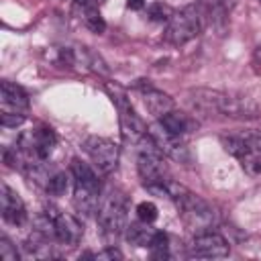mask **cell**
<instances>
[{
    "label": "cell",
    "mask_w": 261,
    "mask_h": 261,
    "mask_svg": "<svg viewBox=\"0 0 261 261\" xmlns=\"http://www.w3.org/2000/svg\"><path fill=\"white\" fill-rule=\"evenodd\" d=\"M188 96H190V104L196 110L206 112V114H222V116L239 118V120H251V118L261 116L257 102L245 94L196 88V90H190Z\"/></svg>",
    "instance_id": "6da1fadb"
},
{
    "label": "cell",
    "mask_w": 261,
    "mask_h": 261,
    "mask_svg": "<svg viewBox=\"0 0 261 261\" xmlns=\"http://www.w3.org/2000/svg\"><path fill=\"white\" fill-rule=\"evenodd\" d=\"M167 190H169V200L175 202V208L190 230L204 232L216 224L214 208L206 200H202L198 194L190 192L188 188H184L173 179H167Z\"/></svg>",
    "instance_id": "7a4b0ae2"
},
{
    "label": "cell",
    "mask_w": 261,
    "mask_h": 261,
    "mask_svg": "<svg viewBox=\"0 0 261 261\" xmlns=\"http://www.w3.org/2000/svg\"><path fill=\"white\" fill-rule=\"evenodd\" d=\"M206 20H208L206 2L190 4L181 10H175L167 20L165 39L173 45H184V43L192 41L196 35H200Z\"/></svg>",
    "instance_id": "3957f363"
},
{
    "label": "cell",
    "mask_w": 261,
    "mask_h": 261,
    "mask_svg": "<svg viewBox=\"0 0 261 261\" xmlns=\"http://www.w3.org/2000/svg\"><path fill=\"white\" fill-rule=\"evenodd\" d=\"M126 198L120 190H108L98 206V224L108 239H116L126 230Z\"/></svg>",
    "instance_id": "277c9868"
},
{
    "label": "cell",
    "mask_w": 261,
    "mask_h": 261,
    "mask_svg": "<svg viewBox=\"0 0 261 261\" xmlns=\"http://www.w3.org/2000/svg\"><path fill=\"white\" fill-rule=\"evenodd\" d=\"M106 92L110 94L116 110H118V118H120V130H122V139L126 143H133L137 145L145 135H147V126L145 122L139 118V114L135 112L130 100H128V94L122 86L118 84H112L108 82L106 84Z\"/></svg>",
    "instance_id": "5b68a950"
},
{
    "label": "cell",
    "mask_w": 261,
    "mask_h": 261,
    "mask_svg": "<svg viewBox=\"0 0 261 261\" xmlns=\"http://www.w3.org/2000/svg\"><path fill=\"white\" fill-rule=\"evenodd\" d=\"M84 151L86 155L92 159L94 167L108 175L112 173L116 167H118V145L106 137H98V135H92V137H86L84 141Z\"/></svg>",
    "instance_id": "8992f818"
},
{
    "label": "cell",
    "mask_w": 261,
    "mask_h": 261,
    "mask_svg": "<svg viewBox=\"0 0 261 261\" xmlns=\"http://www.w3.org/2000/svg\"><path fill=\"white\" fill-rule=\"evenodd\" d=\"M45 212H47L49 218L53 220L55 237H57L59 243H63V245H77V243L82 241L84 226H82V222H80L75 216H71V214L59 210V208L53 206V204H47V206H45Z\"/></svg>",
    "instance_id": "52a82bcc"
},
{
    "label": "cell",
    "mask_w": 261,
    "mask_h": 261,
    "mask_svg": "<svg viewBox=\"0 0 261 261\" xmlns=\"http://www.w3.org/2000/svg\"><path fill=\"white\" fill-rule=\"evenodd\" d=\"M147 133L151 135V139L157 143V147L163 151V155L171 157L173 161L177 163H190L192 161V155H190V149L188 145L184 143L181 137L177 135H171L169 130H165L159 122L157 124H151L147 126Z\"/></svg>",
    "instance_id": "ba28073f"
},
{
    "label": "cell",
    "mask_w": 261,
    "mask_h": 261,
    "mask_svg": "<svg viewBox=\"0 0 261 261\" xmlns=\"http://www.w3.org/2000/svg\"><path fill=\"white\" fill-rule=\"evenodd\" d=\"M188 255L196 257V259H218V257H226L228 255V243L212 230H204L198 232L190 247H188Z\"/></svg>",
    "instance_id": "9c48e42d"
},
{
    "label": "cell",
    "mask_w": 261,
    "mask_h": 261,
    "mask_svg": "<svg viewBox=\"0 0 261 261\" xmlns=\"http://www.w3.org/2000/svg\"><path fill=\"white\" fill-rule=\"evenodd\" d=\"M220 143L226 153L232 157H243L245 153H259L261 155V130H243V133H232V135H222Z\"/></svg>",
    "instance_id": "30bf717a"
},
{
    "label": "cell",
    "mask_w": 261,
    "mask_h": 261,
    "mask_svg": "<svg viewBox=\"0 0 261 261\" xmlns=\"http://www.w3.org/2000/svg\"><path fill=\"white\" fill-rule=\"evenodd\" d=\"M0 212L8 224H22L27 220V208L22 198L6 184L0 188Z\"/></svg>",
    "instance_id": "8fae6325"
},
{
    "label": "cell",
    "mask_w": 261,
    "mask_h": 261,
    "mask_svg": "<svg viewBox=\"0 0 261 261\" xmlns=\"http://www.w3.org/2000/svg\"><path fill=\"white\" fill-rule=\"evenodd\" d=\"M139 90H141V96H143V102L147 106V110L155 116V118H161L163 114H167L169 110H173V98L167 96L165 92L153 88V86H145V84H139Z\"/></svg>",
    "instance_id": "7c38bea8"
},
{
    "label": "cell",
    "mask_w": 261,
    "mask_h": 261,
    "mask_svg": "<svg viewBox=\"0 0 261 261\" xmlns=\"http://www.w3.org/2000/svg\"><path fill=\"white\" fill-rule=\"evenodd\" d=\"M0 102H2V110H16V112H27L29 110V96L27 92L4 80L2 86H0Z\"/></svg>",
    "instance_id": "4fadbf2b"
},
{
    "label": "cell",
    "mask_w": 261,
    "mask_h": 261,
    "mask_svg": "<svg viewBox=\"0 0 261 261\" xmlns=\"http://www.w3.org/2000/svg\"><path fill=\"white\" fill-rule=\"evenodd\" d=\"M73 6H75V12H77V18L84 22L86 29H90L92 33H104L106 29V22L96 6V0H73Z\"/></svg>",
    "instance_id": "5bb4252c"
},
{
    "label": "cell",
    "mask_w": 261,
    "mask_h": 261,
    "mask_svg": "<svg viewBox=\"0 0 261 261\" xmlns=\"http://www.w3.org/2000/svg\"><path fill=\"white\" fill-rule=\"evenodd\" d=\"M100 188H88V186H80L75 184L73 186V204L77 208L80 214H94L98 212V206H100Z\"/></svg>",
    "instance_id": "9a60e30c"
},
{
    "label": "cell",
    "mask_w": 261,
    "mask_h": 261,
    "mask_svg": "<svg viewBox=\"0 0 261 261\" xmlns=\"http://www.w3.org/2000/svg\"><path fill=\"white\" fill-rule=\"evenodd\" d=\"M165 130H169L171 135H177V137H184L186 133H190L192 128H196V122L186 114V112H179V110H169L167 114H163L159 120H157Z\"/></svg>",
    "instance_id": "2e32d148"
},
{
    "label": "cell",
    "mask_w": 261,
    "mask_h": 261,
    "mask_svg": "<svg viewBox=\"0 0 261 261\" xmlns=\"http://www.w3.org/2000/svg\"><path fill=\"white\" fill-rule=\"evenodd\" d=\"M124 232H126V241H128L130 245H137V247H149L157 230H153V228L149 226V222L139 220V222H130V224L126 226Z\"/></svg>",
    "instance_id": "e0dca14e"
},
{
    "label": "cell",
    "mask_w": 261,
    "mask_h": 261,
    "mask_svg": "<svg viewBox=\"0 0 261 261\" xmlns=\"http://www.w3.org/2000/svg\"><path fill=\"white\" fill-rule=\"evenodd\" d=\"M71 175H73V181L80 184V186L100 188V181H98V175H96L94 167H90L82 159H73L71 161Z\"/></svg>",
    "instance_id": "ac0fdd59"
},
{
    "label": "cell",
    "mask_w": 261,
    "mask_h": 261,
    "mask_svg": "<svg viewBox=\"0 0 261 261\" xmlns=\"http://www.w3.org/2000/svg\"><path fill=\"white\" fill-rule=\"evenodd\" d=\"M167 243H169L167 234L161 232V230H157L155 237H153V241H151V245H149L151 255L157 257V259H165V257H169V245H167Z\"/></svg>",
    "instance_id": "d6986e66"
},
{
    "label": "cell",
    "mask_w": 261,
    "mask_h": 261,
    "mask_svg": "<svg viewBox=\"0 0 261 261\" xmlns=\"http://www.w3.org/2000/svg\"><path fill=\"white\" fill-rule=\"evenodd\" d=\"M65 190H67V175L63 171H53V175L47 184V192L51 196H61V194H65Z\"/></svg>",
    "instance_id": "ffe728a7"
},
{
    "label": "cell",
    "mask_w": 261,
    "mask_h": 261,
    "mask_svg": "<svg viewBox=\"0 0 261 261\" xmlns=\"http://www.w3.org/2000/svg\"><path fill=\"white\" fill-rule=\"evenodd\" d=\"M171 14H173V10H169V6L161 4V2H153V4L147 8V16H149V20H153V22L169 20Z\"/></svg>",
    "instance_id": "44dd1931"
},
{
    "label": "cell",
    "mask_w": 261,
    "mask_h": 261,
    "mask_svg": "<svg viewBox=\"0 0 261 261\" xmlns=\"http://www.w3.org/2000/svg\"><path fill=\"white\" fill-rule=\"evenodd\" d=\"M27 118L24 112H16V110H0V124L6 128H16L18 124H22Z\"/></svg>",
    "instance_id": "7402d4cb"
},
{
    "label": "cell",
    "mask_w": 261,
    "mask_h": 261,
    "mask_svg": "<svg viewBox=\"0 0 261 261\" xmlns=\"http://www.w3.org/2000/svg\"><path fill=\"white\" fill-rule=\"evenodd\" d=\"M137 216H139V220L151 224V222L157 218V208H155V204H153V202H141V204L137 206Z\"/></svg>",
    "instance_id": "603a6c76"
},
{
    "label": "cell",
    "mask_w": 261,
    "mask_h": 261,
    "mask_svg": "<svg viewBox=\"0 0 261 261\" xmlns=\"http://www.w3.org/2000/svg\"><path fill=\"white\" fill-rule=\"evenodd\" d=\"M0 259L2 261H18V251L8 241V237H0Z\"/></svg>",
    "instance_id": "cb8c5ba5"
},
{
    "label": "cell",
    "mask_w": 261,
    "mask_h": 261,
    "mask_svg": "<svg viewBox=\"0 0 261 261\" xmlns=\"http://www.w3.org/2000/svg\"><path fill=\"white\" fill-rule=\"evenodd\" d=\"M88 257H92L96 261H114V259H122L124 255L116 247H108V249H104L100 253H94V255H88Z\"/></svg>",
    "instance_id": "d4e9b609"
},
{
    "label": "cell",
    "mask_w": 261,
    "mask_h": 261,
    "mask_svg": "<svg viewBox=\"0 0 261 261\" xmlns=\"http://www.w3.org/2000/svg\"><path fill=\"white\" fill-rule=\"evenodd\" d=\"M126 6L130 10H141L145 6V0H126Z\"/></svg>",
    "instance_id": "484cf974"
},
{
    "label": "cell",
    "mask_w": 261,
    "mask_h": 261,
    "mask_svg": "<svg viewBox=\"0 0 261 261\" xmlns=\"http://www.w3.org/2000/svg\"><path fill=\"white\" fill-rule=\"evenodd\" d=\"M218 2L222 4V8H224L226 12H230V10H232V6H234L239 0H218Z\"/></svg>",
    "instance_id": "4316f807"
},
{
    "label": "cell",
    "mask_w": 261,
    "mask_h": 261,
    "mask_svg": "<svg viewBox=\"0 0 261 261\" xmlns=\"http://www.w3.org/2000/svg\"><path fill=\"white\" fill-rule=\"evenodd\" d=\"M259 2H261V0H259Z\"/></svg>",
    "instance_id": "83f0119b"
}]
</instances>
